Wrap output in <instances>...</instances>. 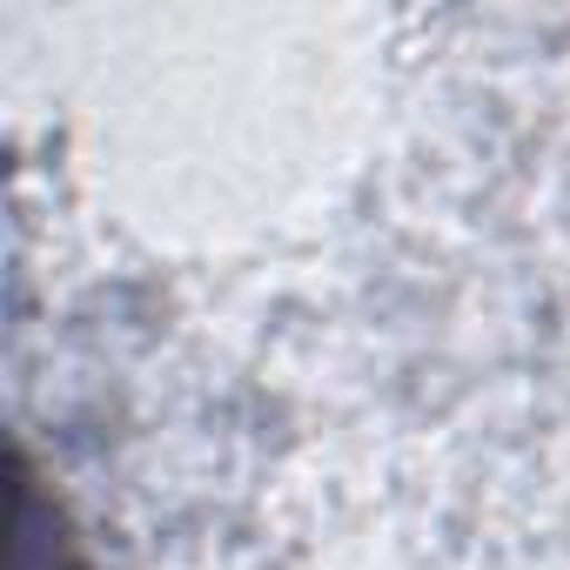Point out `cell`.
Wrapping results in <instances>:
<instances>
[{
	"instance_id": "6da1fadb",
	"label": "cell",
	"mask_w": 570,
	"mask_h": 570,
	"mask_svg": "<svg viewBox=\"0 0 570 570\" xmlns=\"http://www.w3.org/2000/svg\"><path fill=\"white\" fill-rule=\"evenodd\" d=\"M21 570H81V557H75V543L55 530V537H41L35 530V510L21 503Z\"/></svg>"
}]
</instances>
